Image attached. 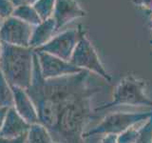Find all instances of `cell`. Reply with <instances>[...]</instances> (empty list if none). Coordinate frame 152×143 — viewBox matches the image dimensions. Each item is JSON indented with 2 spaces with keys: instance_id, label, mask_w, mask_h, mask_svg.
I'll return each instance as SVG.
<instances>
[{
  "instance_id": "cell-1",
  "label": "cell",
  "mask_w": 152,
  "mask_h": 143,
  "mask_svg": "<svg viewBox=\"0 0 152 143\" xmlns=\"http://www.w3.org/2000/svg\"><path fill=\"white\" fill-rule=\"evenodd\" d=\"M89 72L46 80L35 54L32 81L27 90L43 124L55 143H85L84 133L96 116L92 99L102 91L88 83Z\"/></svg>"
},
{
  "instance_id": "cell-2",
  "label": "cell",
  "mask_w": 152,
  "mask_h": 143,
  "mask_svg": "<svg viewBox=\"0 0 152 143\" xmlns=\"http://www.w3.org/2000/svg\"><path fill=\"white\" fill-rule=\"evenodd\" d=\"M35 52L30 47L2 43L0 72L12 87L28 89L31 84Z\"/></svg>"
},
{
  "instance_id": "cell-3",
  "label": "cell",
  "mask_w": 152,
  "mask_h": 143,
  "mask_svg": "<svg viewBox=\"0 0 152 143\" xmlns=\"http://www.w3.org/2000/svg\"><path fill=\"white\" fill-rule=\"evenodd\" d=\"M117 106H146L152 108V99L145 94V82L134 74H127L120 80L110 102L95 108V112Z\"/></svg>"
},
{
  "instance_id": "cell-4",
  "label": "cell",
  "mask_w": 152,
  "mask_h": 143,
  "mask_svg": "<svg viewBox=\"0 0 152 143\" xmlns=\"http://www.w3.org/2000/svg\"><path fill=\"white\" fill-rule=\"evenodd\" d=\"M152 116V111L150 112H139V113H129V112H117L109 114L104 116L101 122L96 126L87 130L84 133V138L98 136V135H120L128 128L139 125L145 122Z\"/></svg>"
},
{
  "instance_id": "cell-5",
  "label": "cell",
  "mask_w": 152,
  "mask_h": 143,
  "mask_svg": "<svg viewBox=\"0 0 152 143\" xmlns=\"http://www.w3.org/2000/svg\"><path fill=\"white\" fill-rule=\"evenodd\" d=\"M69 62L77 68L99 75L107 82H111V75L104 67L94 46L86 35L76 46Z\"/></svg>"
},
{
  "instance_id": "cell-6",
  "label": "cell",
  "mask_w": 152,
  "mask_h": 143,
  "mask_svg": "<svg viewBox=\"0 0 152 143\" xmlns=\"http://www.w3.org/2000/svg\"><path fill=\"white\" fill-rule=\"evenodd\" d=\"M84 35L85 31L81 26L68 29L66 31L56 33L47 44L34 51L48 52L63 60L70 61L76 46Z\"/></svg>"
},
{
  "instance_id": "cell-7",
  "label": "cell",
  "mask_w": 152,
  "mask_h": 143,
  "mask_svg": "<svg viewBox=\"0 0 152 143\" xmlns=\"http://www.w3.org/2000/svg\"><path fill=\"white\" fill-rule=\"evenodd\" d=\"M33 27L14 16L3 20L0 27L2 43L18 47H30Z\"/></svg>"
},
{
  "instance_id": "cell-8",
  "label": "cell",
  "mask_w": 152,
  "mask_h": 143,
  "mask_svg": "<svg viewBox=\"0 0 152 143\" xmlns=\"http://www.w3.org/2000/svg\"><path fill=\"white\" fill-rule=\"evenodd\" d=\"M35 52L39 63V69L42 77L49 80L59 78L62 76L81 73L82 69L77 68L69 61H66L44 52Z\"/></svg>"
},
{
  "instance_id": "cell-9",
  "label": "cell",
  "mask_w": 152,
  "mask_h": 143,
  "mask_svg": "<svg viewBox=\"0 0 152 143\" xmlns=\"http://www.w3.org/2000/svg\"><path fill=\"white\" fill-rule=\"evenodd\" d=\"M86 15L87 12L76 0H56L52 18L56 22L57 29L60 30L75 19Z\"/></svg>"
},
{
  "instance_id": "cell-10",
  "label": "cell",
  "mask_w": 152,
  "mask_h": 143,
  "mask_svg": "<svg viewBox=\"0 0 152 143\" xmlns=\"http://www.w3.org/2000/svg\"><path fill=\"white\" fill-rule=\"evenodd\" d=\"M13 92V108L28 124L38 122L36 107L26 89L12 87Z\"/></svg>"
},
{
  "instance_id": "cell-11",
  "label": "cell",
  "mask_w": 152,
  "mask_h": 143,
  "mask_svg": "<svg viewBox=\"0 0 152 143\" xmlns=\"http://www.w3.org/2000/svg\"><path fill=\"white\" fill-rule=\"evenodd\" d=\"M31 124H28L13 107H11L8 109L5 116L3 126L0 131V136L18 137L28 133Z\"/></svg>"
},
{
  "instance_id": "cell-12",
  "label": "cell",
  "mask_w": 152,
  "mask_h": 143,
  "mask_svg": "<svg viewBox=\"0 0 152 143\" xmlns=\"http://www.w3.org/2000/svg\"><path fill=\"white\" fill-rule=\"evenodd\" d=\"M57 31L58 29H57L56 22L52 17L41 21L32 29L30 48L36 50L44 46L56 35Z\"/></svg>"
},
{
  "instance_id": "cell-13",
  "label": "cell",
  "mask_w": 152,
  "mask_h": 143,
  "mask_svg": "<svg viewBox=\"0 0 152 143\" xmlns=\"http://www.w3.org/2000/svg\"><path fill=\"white\" fill-rule=\"evenodd\" d=\"M27 143H55L50 131L37 122L31 124L27 135Z\"/></svg>"
},
{
  "instance_id": "cell-14",
  "label": "cell",
  "mask_w": 152,
  "mask_h": 143,
  "mask_svg": "<svg viewBox=\"0 0 152 143\" xmlns=\"http://www.w3.org/2000/svg\"><path fill=\"white\" fill-rule=\"evenodd\" d=\"M12 16L20 19L21 21L25 22L32 27L38 25L42 21V19L38 15V13L35 11V9L33 8V6H23L15 8Z\"/></svg>"
},
{
  "instance_id": "cell-15",
  "label": "cell",
  "mask_w": 152,
  "mask_h": 143,
  "mask_svg": "<svg viewBox=\"0 0 152 143\" xmlns=\"http://www.w3.org/2000/svg\"><path fill=\"white\" fill-rule=\"evenodd\" d=\"M13 107V92L12 86L0 72V109Z\"/></svg>"
},
{
  "instance_id": "cell-16",
  "label": "cell",
  "mask_w": 152,
  "mask_h": 143,
  "mask_svg": "<svg viewBox=\"0 0 152 143\" xmlns=\"http://www.w3.org/2000/svg\"><path fill=\"white\" fill-rule=\"evenodd\" d=\"M55 2L56 0H37L34 3L33 8L35 9L38 15L42 19V21L52 17Z\"/></svg>"
},
{
  "instance_id": "cell-17",
  "label": "cell",
  "mask_w": 152,
  "mask_h": 143,
  "mask_svg": "<svg viewBox=\"0 0 152 143\" xmlns=\"http://www.w3.org/2000/svg\"><path fill=\"white\" fill-rule=\"evenodd\" d=\"M136 143H152V116L141 125Z\"/></svg>"
},
{
  "instance_id": "cell-18",
  "label": "cell",
  "mask_w": 152,
  "mask_h": 143,
  "mask_svg": "<svg viewBox=\"0 0 152 143\" xmlns=\"http://www.w3.org/2000/svg\"><path fill=\"white\" fill-rule=\"evenodd\" d=\"M136 126L128 128L127 130L124 131L120 135H118L117 136L118 143H136L138 136H139V130L141 127L139 126L138 128H136Z\"/></svg>"
},
{
  "instance_id": "cell-19",
  "label": "cell",
  "mask_w": 152,
  "mask_h": 143,
  "mask_svg": "<svg viewBox=\"0 0 152 143\" xmlns=\"http://www.w3.org/2000/svg\"><path fill=\"white\" fill-rule=\"evenodd\" d=\"M15 7L13 6L11 0H0V17L5 20L12 16Z\"/></svg>"
},
{
  "instance_id": "cell-20",
  "label": "cell",
  "mask_w": 152,
  "mask_h": 143,
  "mask_svg": "<svg viewBox=\"0 0 152 143\" xmlns=\"http://www.w3.org/2000/svg\"><path fill=\"white\" fill-rule=\"evenodd\" d=\"M132 3L137 8L152 14V0H132Z\"/></svg>"
},
{
  "instance_id": "cell-21",
  "label": "cell",
  "mask_w": 152,
  "mask_h": 143,
  "mask_svg": "<svg viewBox=\"0 0 152 143\" xmlns=\"http://www.w3.org/2000/svg\"><path fill=\"white\" fill-rule=\"evenodd\" d=\"M27 135H23L18 137H3L0 136V143H27Z\"/></svg>"
},
{
  "instance_id": "cell-22",
  "label": "cell",
  "mask_w": 152,
  "mask_h": 143,
  "mask_svg": "<svg viewBox=\"0 0 152 143\" xmlns=\"http://www.w3.org/2000/svg\"><path fill=\"white\" fill-rule=\"evenodd\" d=\"M15 8L23 6H33L37 0H11Z\"/></svg>"
},
{
  "instance_id": "cell-23",
  "label": "cell",
  "mask_w": 152,
  "mask_h": 143,
  "mask_svg": "<svg viewBox=\"0 0 152 143\" xmlns=\"http://www.w3.org/2000/svg\"><path fill=\"white\" fill-rule=\"evenodd\" d=\"M98 143H118L116 135H104Z\"/></svg>"
},
{
  "instance_id": "cell-24",
  "label": "cell",
  "mask_w": 152,
  "mask_h": 143,
  "mask_svg": "<svg viewBox=\"0 0 152 143\" xmlns=\"http://www.w3.org/2000/svg\"><path fill=\"white\" fill-rule=\"evenodd\" d=\"M8 109H0V131H1L2 126H3V122L5 120V116H6Z\"/></svg>"
},
{
  "instance_id": "cell-25",
  "label": "cell",
  "mask_w": 152,
  "mask_h": 143,
  "mask_svg": "<svg viewBox=\"0 0 152 143\" xmlns=\"http://www.w3.org/2000/svg\"><path fill=\"white\" fill-rule=\"evenodd\" d=\"M1 55H2V41L0 40V58H1Z\"/></svg>"
},
{
  "instance_id": "cell-26",
  "label": "cell",
  "mask_w": 152,
  "mask_h": 143,
  "mask_svg": "<svg viewBox=\"0 0 152 143\" xmlns=\"http://www.w3.org/2000/svg\"><path fill=\"white\" fill-rule=\"evenodd\" d=\"M149 26H150V29H151V31H152V17L150 19V22H149Z\"/></svg>"
},
{
  "instance_id": "cell-27",
  "label": "cell",
  "mask_w": 152,
  "mask_h": 143,
  "mask_svg": "<svg viewBox=\"0 0 152 143\" xmlns=\"http://www.w3.org/2000/svg\"><path fill=\"white\" fill-rule=\"evenodd\" d=\"M2 22H3V20H2V18L0 17V27H1V24H2Z\"/></svg>"
},
{
  "instance_id": "cell-28",
  "label": "cell",
  "mask_w": 152,
  "mask_h": 143,
  "mask_svg": "<svg viewBox=\"0 0 152 143\" xmlns=\"http://www.w3.org/2000/svg\"><path fill=\"white\" fill-rule=\"evenodd\" d=\"M150 44H151V45H152V39H151V40H150Z\"/></svg>"
}]
</instances>
